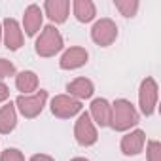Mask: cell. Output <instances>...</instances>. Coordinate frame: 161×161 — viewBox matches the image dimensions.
Returning <instances> with one entry per match:
<instances>
[{
  "instance_id": "cell-21",
  "label": "cell",
  "mask_w": 161,
  "mask_h": 161,
  "mask_svg": "<svg viewBox=\"0 0 161 161\" xmlns=\"http://www.w3.org/2000/svg\"><path fill=\"white\" fill-rule=\"evenodd\" d=\"M15 72V66L6 61V59H0V78H6V76H12Z\"/></svg>"
},
{
  "instance_id": "cell-2",
  "label": "cell",
  "mask_w": 161,
  "mask_h": 161,
  "mask_svg": "<svg viewBox=\"0 0 161 161\" xmlns=\"http://www.w3.org/2000/svg\"><path fill=\"white\" fill-rule=\"evenodd\" d=\"M61 47H63V38H61L59 31H57L55 27H51V25L46 27L44 32L40 34V38L36 40V51H38V55H42V57H51V55H55Z\"/></svg>"
},
{
  "instance_id": "cell-23",
  "label": "cell",
  "mask_w": 161,
  "mask_h": 161,
  "mask_svg": "<svg viewBox=\"0 0 161 161\" xmlns=\"http://www.w3.org/2000/svg\"><path fill=\"white\" fill-rule=\"evenodd\" d=\"M31 161H53L49 155H32V159Z\"/></svg>"
},
{
  "instance_id": "cell-10",
  "label": "cell",
  "mask_w": 161,
  "mask_h": 161,
  "mask_svg": "<svg viewBox=\"0 0 161 161\" xmlns=\"http://www.w3.org/2000/svg\"><path fill=\"white\" fill-rule=\"evenodd\" d=\"M144 146V133L142 131H135L131 135H125L121 140V152L125 155H136L142 152Z\"/></svg>"
},
{
  "instance_id": "cell-20",
  "label": "cell",
  "mask_w": 161,
  "mask_h": 161,
  "mask_svg": "<svg viewBox=\"0 0 161 161\" xmlns=\"http://www.w3.org/2000/svg\"><path fill=\"white\" fill-rule=\"evenodd\" d=\"M0 161H25L23 159V153L19 152V150H6L4 153H2V157H0Z\"/></svg>"
},
{
  "instance_id": "cell-15",
  "label": "cell",
  "mask_w": 161,
  "mask_h": 161,
  "mask_svg": "<svg viewBox=\"0 0 161 161\" xmlns=\"http://www.w3.org/2000/svg\"><path fill=\"white\" fill-rule=\"evenodd\" d=\"M15 121H17V118H15V106L12 103L0 108V133H4V135L10 133L15 127Z\"/></svg>"
},
{
  "instance_id": "cell-13",
  "label": "cell",
  "mask_w": 161,
  "mask_h": 161,
  "mask_svg": "<svg viewBox=\"0 0 161 161\" xmlns=\"http://www.w3.org/2000/svg\"><path fill=\"white\" fill-rule=\"evenodd\" d=\"M66 89L76 99H89L93 95V84L89 82V80H86V78H78V80H74V82H70Z\"/></svg>"
},
{
  "instance_id": "cell-4",
  "label": "cell",
  "mask_w": 161,
  "mask_h": 161,
  "mask_svg": "<svg viewBox=\"0 0 161 161\" xmlns=\"http://www.w3.org/2000/svg\"><path fill=\"white\" fill-rule=\"evenodd\" d=\"M74 135H76V140L82 144V146H91L97 142V129L89 118V114H82L80 119L76 121V129H74Z\"/></svg>"
},
{
  "instance_id": "cell-19",
  "label": "cell",
  "mask_w": 161,
  "mask_h": 161,
  "mask_svg": "<svg viewBox=\"0 0 161 161\" xmlns=\"http://www.w3.org/2000/svg\"><path fill=\"white\" fill-rule=\"evenodd\" d=\"M148 159L150 161H161V146L157 140H152L148 144Z\"/></svg>"
},
{
  "instance_id": "cell-18",
  "label": "cell",
  "mask_w": 161,
  "mask_h": 161,
  "mask_svg": "<svg viewBox=\"0 0 161 161\" xmlns=\"http://www.w3.org/2000/svg\"><path fill=\"white\" fill-rule=\"evenodd\" d=\"M114 4L121 12V15H125V17H133L136 14V10H138V2H136V0H116Z\"/></svg>"
},
{
  "instance_id": "cell-9",
  "label": "cell",
  "mask_w": 161,
  "mask_h": 161,
  "mask_svg": "<svg viewBox=\"0 0 161 161\" xmlns=\"http://www.w3.org/2000/svg\"><path fill=\"white\" fill-rule=\"evenodd\" d=\"M86 61H87V51L84 47H70L61 59V68H64V70L78 68V66L86 64Z\"/></svg>"
},
{
  "instance_id": "cell-22",
  "label": "cell",
  "mask_w": 161,
  "mask_h": 161,
  "mask_svg": "<svg viewBox=\"0 0 161 161\" xmlns=\"http://www.w3.org/2000/svg\"><path fill=\"white\" fill-rule=\"evenodd\" d=\"M8 95H10V91H8V87L0 82V101H6L8 99Z\"/></svg>"
},
{
  "instance_id": "cell-12",
  "label": "cell",
  "mask_w": 161,
  "mask_h": 161,
  "mask_svg": "<svg viewBox=\"0 0 161 161\" xmlns=\"http://www.w3.org/2000/svg\"><path fill=\"white\" fill-rule=\"evenodd\" d=\"M40 25H42V12L38 6H29L27 12H25V31L29 36H34L38 31H40Z\"/></svg>"
},
{
  "instance_id": "cell-7",
  "label": "cell",
  "mask_w": 161,
  "mask_h": 161,
  "mask_svg": "<svg viewBox=\"0 0 161 161\" xmlns=\"http://www.w3.org/2000/svg\"><path fill=\"white\" fill-rule=\"evenodd\" d=\"M157 103V86L152 78H146L140 86V108L146 116L153 112V106Z\"/></svg>"
},
{
  "instance_id": "cell-6",
  "label": "cell",
  "mask_w": 161,
  "mask_h": 161,
  "mask_svg": "<svg viewBox=\"0 0 161 161\" xmlns=\"http://www.w3.org/2000/svg\"><path fill=\"white\" fill-rule=\"evenodd\" d=\"M80 110H82V104H80V101H76L72 97L59 95V97H55L51 101V112L57 118H72Z\"/></svg>"
},
{
  "instance_id": "cell-25",
  "label": "cell",
  "mask_w": 161,
  "mask_h": 161,
  "mask_svg": "<svg viewBox=\"0 0 161 161\" xmlns=\"http://www.w3.org/2000/svg\"><path fill=\"white\" fill-rule=\"evenodd\" d=\"M0 38H2V29H0Z\"/></svg>"
},
{
  "instance_id": "cell-1",
  "label": "cell",
  "mask_w": 161,
  "mask_h": 161,
  "mask_svg": "<svg viewBox=\"0 0 161 161\" xmlns=\"http://www.w3.org/2000/svg\"><path fill=\"white\" fill-rule=\"evenodd\" d=\"M136 121H138V114L129 101L119 99L110 108V125L116 131H125V129L133 127Z\"/></svg>"
},
{
  "instance_id": "cell-14",
  "label": "cell",
  "mask_w": 161,
  "mask_h": 161,
  "mask_svg": "<svg viewBox=\"0 0 161 161\" xmlns=\"http://www.w3.org/2000/svg\"><path fill=\"white\" fill-rule=\"evenodd\" d=\"M91 114H93L95 121H97L101 127H104V125L110 123V106H108V103H106L104 99L93 101V104H91Z\"/></svg>"
},
{
  "instance_id": "cell-24",
  "label": "cell",
  "mask_w": 161,
  "mask_h": 161,
  "mask_svg": "<svg viewBox=\"0 0 161 161\" xmlns=\"http://www.w3.org/2000/svg\"><path fill=\"white\" fill-rule=\"evenodd\" d=\"M72 161H87V159H84V157H76V159H72Z\"/></svg>"
},
{
  "instance_id": "cell-8",
  "label": "cell",
  "mask_w": 161,
  "mask_h": 161,
  "mask_svg": "<svg viewBox=\"0 0 161 161\" xmlns=\"http://www.w3.org/2000/svg\"><path fill=\"white\" fill-rule=\"evenodd\" d=\"M68 8H70L68 0H47V2H46V14L55 23H63L66 19Z\"/></svg>"
},
{
  "instance_id": "cell-17",
  "label": "cell",
  "mask_w": 161,
  "mask_h": 161,
  "mask_svg": "<svg viewBox=\"0 0 161 161\" xmlns=\"http://www.w3.org/2000/svg\"><path fill=\"white\" fill-rule=\"evenodd\" d=\"M15 84H17V89H19V91L31 93V91H34L36 86H38V78H36L34 72H29V70H27V72H21V74L17 76Z\"/></svg>"
},
{
  "instance_id": "cell-11",
  "label": "cell",
  "mask_w": 161,
  "mask_h": 161,
  "mask_svg": "<svg viewBox=\"0 0 161 161\" xmlns=\"http://www.w3.org/2000/svg\"><path fill=\"white\" fill-rule=\"evenodd\" d=\"M4 29H6V46L10 49H19L23 44V34L19 31V25L15 19H6L4 21Z\"/></svg>"
},
{
  "instance_id": "cell-16",
  "label": "cell",
  "mask_w": 161,
  "mask_h": 161,
  "mask_svg": "<svg viewBox=\"0 0 161 161\" xmlns=\"http://www.w3.org/2000/svg\"><path fill=\"white\" fill-rule=\"evenodd\" d=\"M74 15L78 17V21L87 23L95 17V6L89 0H76L74 2Z\"/></svg>"
},
{
  "instance_id": "cell-5",
  "label": "cell",
  "mask_w": 161,
  "mask_h": 161,
  "mask_svg": "<svg viewBox=\"0 0 161 161\" xmlns=\"http://www.w3.org/2000/svg\"><path fill=\"white\" fill-rule=\"evenodd\" d=\"M91 36L99 46H110L118 36V27L110 19H101V21L95 23V27L91 31Z\"/></svg>"
},
{
  "instance_id": "cell-3",
  "label": "cell",
  "mask_w": 161,
  "mask_h": 161,
  "mask_svg": "<svg viewBox=\"0 0 161 161\" xmlns=\"http://www.w3.org/2000/svg\"><path fill=\"white\" fill-rule=\"evenodd\" d=\"M46 99H47V93L44 89H40L34 95H21V97H17L15 104L19 106V110H21V114L25 118H36L42 112Z\"/></svg>"
}]
</instances>
